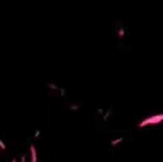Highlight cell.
Returning a JSON list of instances; mask_svg holds the SVG:
<instances>
[{
	"mask_svg": "<svg viewBox=\"0 0 163 162\" xmlns=\"http://www.w3.org/2000/svg\"><path fill=\"white\" fill-rule=\"evenodd\" d=\"M119 142H122V138H117V140H114V142H112V145H117Z\"/></svg>",
	"mask_w": 163,
	"mask_h": 162,
	"instance_id": "7a4b0ae2",
	"label": "cell"
},
{
	"mask_svg": "<svg viewBox=\"0 0 163 162\" xmlns=\"http://www.w3.org/2000/svg\"><path fill=\"white\" fill-rule=\"evenodd\" d=\"M163 121V114H156V116H151V118H146L143 121L139 123V128H143L146 125H156V123Z\"/></svg>",
	"mask_w": 163,
	"mask_h": 162,
	"instance_id": "6da1fadb",
	"label": "cell"
},
{
	"mask_svg": "<svg viewBox=\"0 0 163 162\" xmlns=\"http://www.w3.org/2000/svg\"><path fill=\"white\" fill-rule=\"evenodd\" d=\"M14 162H15V161H14Z\"/></svg>",
	"mask_w": 163,
	"mask_h": 162,
	"instance_id": "3957f363",
	"label": "cell"
}]
</instances>
